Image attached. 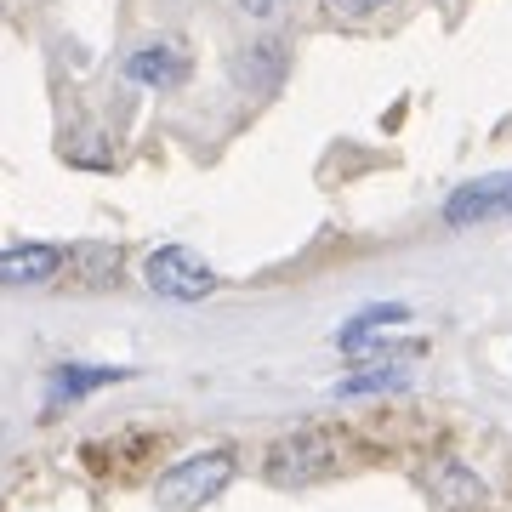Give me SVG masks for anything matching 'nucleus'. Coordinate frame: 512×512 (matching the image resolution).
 Here are the masks:
<instances>
[{"label": "nucleus", "instance_id": "1", "mask_svg": "<svg viewBox=\"0 0 512 512\" xmlns=\"http://www.w3.org/2000/svg\"><path fill=\"white\" fill-rule=\"evenodd\" d=\"M234 478V450H200V456H183L177 467H165L154 478V507L160 512H200L211 507Z\"/></svg>", "mask_w": 512, "mask_h": 512}, {"label": "nucleus", "instance_id": "2", "mask_svg": "<svg viewBox=\"0 0 512 512\" xmlns=\"http://www.w3.org/2000/svg\"><path fill=\"white\" fill-rule=\"evenodd\" d=\"M143 285L154 296H165V302H205L217 291V268L200 262L194 251H183V245H160L143 262Z\"/></svg>", "mask_w": 512, "mask_h": 512}, {"label": "nucleus", "instance_id": "3", "mask_svg": "<svg viewBox=\"0 0 512 512\" xmlns=\"http://www.w3.org/2000/svg\"><path fill=\"white\" fill-rule=\"evenodd\" d=\"M495 217H512V171L473 177V183H461L444 200V222L450 228H473V222H495Z\"/></svg>", "mask_w": 512, "mask_h": 512}, {"label": "nucleus", "instance_id": "4", "mask_svg": "<svg viewBox=\"0 0 512 512\" xmlns=\"http://www.w3.org/2000/svg\"><path fill=\"white\" fill-rule=\"evenodd\" d=\"M262 473L274 478V484H308V478L330 473V439L325 433H291V439H279L268 450Z\"/></svg>", "mask_w": 512, "mask_h": 512}, {"label": "nucleus", "instance_id": "5", "mask_svg": "<svg viewBox=\"0 0 512 512\" xmlns=\"http://www.w3.org/2000/svg\"><path fill=\"white\" fill-rule=\"evenodd\" d=\"M63 268L57 245H6L0 251V285H46Z\"/></svg>", "mask_w": 512, "mask_h": 512}, {"label": "nucleus", "instance_id": "6", "mask_svg": "<svg viewBox=\"0 0 512 512\" xmlns=\"http://www.w3.org/2000/svg\"><path fill=\"white\" fill-rule=\"evenodd\" d=\"M427 490H433V501L450 512H478L484 507V484H478L461 461H439L433 473H427Z\"/></svg>", "mask_w": 512, "mask_h": 512}, {"label": "nucleus", "instance_id": "7", "mask_svg": "<svg viewBox=\"0 0 512 512\" xmlns=\"http://www.w3.org/2000/svg\"><path fill=\"white\" fill-rule=\"evenodd\" d=\"M183 74H188V57L171 52V46H137V52L126 57V80H137V86H154V92L177 86Z\"/></svg>", "mask_w": 512, "mask_h": 512}, {"label": "nucleus", "instance_id": "8", "mask_svg": "<svg viewBox=\"0 0 512 512\" xmlns=\"http://www.w3.org/2000/svg\"><path fill=\"white\" fill-rule=\"evenodd\" d=\"M109 382H126V370L120 365H57V376H52L57 399H86V393H97Z\"/></svg>", "mask_w": 512, "mask_h": 512}, {"label": "nucleus", "instance_id": "9", "mask_svg": "<svg viewBox=\"0 0 512 512\" xmlns=\"http://www.w3.org/2000/svg\"><path fill=\"white\" fill-rule=\"evenodd\" d=\"M393 387H410L404 365H359L348 382H336V393L342 399H370V393H393Z\"/></svg>", "mask_w": 512, "mask_h": 512}, {"label": "nucleus", "instance_id": "10", "mask_svg": "<svg viewBox=\"0 0 512 512\" xmlns=\"http://www.w3.org/2000/svg\"><path fill=\"white\" fill-rule=\"evenodd\" d=\"M404 319H410V308H404V302H370L365 313H353L348 325H342V336H336V348H348V342L370 336L376 325H404Z\"/></svg>", "mask_w": 512, "mask_h": 512}, {"label": "nucleus", "instance_id": "11", "mask_svg": "<svg viewBox=\"0 0 512 512\" xmlns=\"http://www.w3.org/2000/svg\"><path fill=\"white\" fill-rule=\"evenodd\" d=\"M387 0H325V12L336 23H359V18H370V12H382Z\"/></svg>", "mask_w": 512, "mask_h": 512}, {"label": "nucleus", "instance_id": "12", "mask_svg": "<svg viewBox=\"0 0 512 512\" xmlns=\"http://www.w3.org/2000/svg\"><path fill=\"white\" fill-rule=\"evenodd\" d=\"M239 6H245L251 18H268V12H279V0H239Z\"/></svg>", "mask_w": 512, "mask_h": 512}]
</instances>
